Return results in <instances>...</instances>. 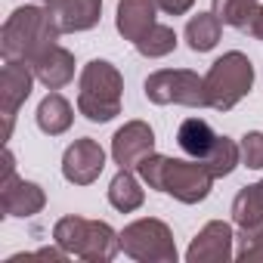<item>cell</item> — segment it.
Segmentation results:
<instances>
[{
	"mask_svg": "<svg viewBox=\"0 0 263 263\" xmlns=\"http://www.w3.org/2000/svg\"><path fill=\"white\" fill-rule=\"evenodd\" d=\"M34 68L28 62L19 59H7L4 71H0V115H4V140L13 137V124H16V111L19 105H25V99L31 96L34 87Z\"/></svg>",
	"mask_w": 263,
	"mask_h": 263,
	"instance_id": "cell-7",
	"label": "cell"
},
{
	"mask_svg": "<svg viewBox=\"0 0 263 263\" xmlns=\"http://www.w3.org/2000/svg\"><path fill=\"white\" fill-rule=\"evenodd\" d=\"M204 87H208V108L214 111H232L254 87V65L241 50H229L223 53L211 71L204 74Z\"/></svg>",
	"mask_w": 263,
	"mask_h": 263,
	"instance_id": "cell-3",
	"label": "cell"
},
{
	"mask_svg": "<svg viewBox=\"0 0 263 263\" xmlns=\"http://www.w3.org/2000/svg\"><path fill=\"white\" fill-rule=\"evenodd\" d=\"M44 204H47V192L37 183L22 180L19 174L0 180V208L7 217H34L44 211Z\"/></svg>",
	"mask_w": 263,
	"mask_h": 263,
	"instance_id": "cell-11",
	"label": "cell"
},
{
	"mask_svg": "<svg viewBox=\"0 0 263 263\" xmlns=\"http://www.w3.org/2000/svg\"><path fill=\"white\" fill-rule=\"evenodd\" d=\"M118 251H121V232H115L105 220H90V229L78 257L90 263H108L118 257Z\"/></svg>",
	"mask_w": 263,
	"mask_h": 263,
	"instance_id": "cell-15",
	"label": "cell"
},
{
	"mask_svg": "<svg viewBox=\"0 0 263 263\" xmlns=\"http://www.w3.org/2000/svg\"><path fill=\"white\" fill-rule=\"evenodd\" d=\"M143 201H146V189L140 186V180L134 177V171L118 167V174L108 183V204L115 211H121V214H134V211L143 208Z\"/></svg>",
	"mask_w": 263,
	"mask_h": 263,
	"instance_id": "cell-17",
	"label": "cell"
},
{
	"mask_svg": "<svg viewBox=\"0 0 263 263\" xmlns=\"http://www.w3.org/2000/svg\"><path fill=\"white\" fill-rule=\"evenodd\" d=\"M155 4H158V10L167 13V16H183V13H189V10L195 7V0H155Z\"/></svg>",
	"mask_w": 263,
	"mask_h": 263,
	"instance_id": "cell-28",
	"label": "cell"
},
{
	"mask_svg": "<svg viewBox=\"0 0 263 263\" xmlns=\"http://www.w3.org/2000/svg\"><path fill=\"white\" fill-rule=\"evenodd\" d=\"M211 189H214V177L198 158H192V161L167 158L164 177H161V192L174 195L183 204H198L211 195Z\"/></svg>",
	"mask_w": 263,
	"mask_h": 263,
	"instance_id": "cell-6",
	"label": "cell"
},
{
	"mask_svg": "<svg viewBox=\"0 0 263 263\" xmlns=\"http://www.w3.org/2000/svg\"><path fill=\"white\" fill-rule=\"evenodd\" d=\"M177 31L171 28V25H152L134 47L140 50V56H146V59H161V56H167V53H174L177 50Z\"/></svg>",
	"mask_w": 263,
	"mask_h": 263,
	"instance_id": "cell-22",
	"label": "cell"
},
{
	"mask_svg": "<svg viewBox=\"0 0 263 263\" xmlns=\"http://www.w3.org/2000/svg\"><path fill=\"white\" fill-rule=\"evenodd\" d=\"M62 28V34H81L99 25L102 0H50L47 4Z\"/></svg>",
	"mask_w": 263,
	"mask_h": 263,
	"instance_id": "cell-12",
	"label": "cell"
},
{
	"mask_svg": "<svg viewBox=\"0 0 263 263\" xmlns=\"http://www.w3.org/2000/svg\"><path fill=\"white\" fill-rule=\"evenodd\" d=\"M34 78L47 87V90H62L65 84H71V78H74V56L65 50V47H53V50H47L34 65Z\"/></svg>",
	"mask_w": 263,
	"mask_h": 263,
	"instance_id": "cell-14",
	"label": "cell"
},
{
	"mask_svg": "<svg viewBox=\"0 0 263 263\" xmlns=\"http://www.w3.org/2000/svg\"><path fill=\"white\" fill-rule=\"evenodd\" d=\"M102 171H105V149L90 137L74 140L62 155V177L71 186H90L102 177Z\"/></svg>",
	"mask_w": 263,
	"mask_h": 263,
	"instance_id": "cell-9",
	"label": "cell"
},
{
	"mask_svg": "<svg viewBox=\"0 0 263 263\" xmlns=\"http://www.w3.org/2000/svg\"><path fill=\"white\" fill-rule=\"evenodd\" d=\"M164 164H167V155H158V152H152L149 158H143V161H140L137 174H140V180H143V183H146L149 189L161 192V177H164Z\"/></svg>",
	"mask_w": 263,
	"mask_h": 263,
	"instance_id": "cell-27",
	"label": "cell"
},
{
	"mask_svg": "<svg viewBox=\"0 0 263 263\" xmlns=\"http://www.w3.org/2000/svg\"><path fill=\"white\" fill-rule=\"evenodd\" d=\"M260 0H211V13L229 28H248Z\"/></svg>",
	"mask_w": 263,
	"mask_h": 263,
	"instance_id": "cell-24",
	"label": "cell"
},
{
	"mask_svg": "<svg viewBox=\"0 0 263 263\" xmlns=\"http://www.w3.org/2000/svg\"><path fill=\"white\" fill-rule=\"evenodd\" d=\"M87 229H90V220L87 217H78V214H68V217H62V220H56V226H53V241L59 245V248H65L68 254H81V245H84V238H87Z\"/></svg>",
	"mask_w": 263,
	"mask_h": 263,
	"instance_id": "cell-23",
	"label": "cell"
},
{
	"mask_svg": "<svg viewBox=\"0 0 263 263\" xmlns=\"http://www.w3.org/2000/svg\"><path fill=\"white\" fill-rule=\"evenodd\" d=\"M201 164L211 171V177H214V180L229 177V174L241 164V149H238V143H235V140H229V137H217V140H214V146H211V152L201 158Z\"/></svg>",
	"mask_w": 263,
	"mask_h": 263,
	"instance_id": "cell-20",
	"label": "cell"
},
{
	"mask_svg": "<svg viewBox=\"0 0 263 263\" xmlns=\"http://www.w3.org/2000/svg\"><path fill=\"white\" fill-rule=\"evenodd\" d=\"M235 257H238V260H245V263L263 260V226H254V229H241Z\"/></svg>",
	"mask_w": 263,
	"mask_h": 263,
	"instance_id": "cell-26",
	"label": "cell"
},
{
	"mask_svg": "<svg viewBox=\"0 0 263 263\" xmlns=\"http://www.w3.org/2000/svg\"><path fill=\"white\" fill-rule=\"evenodd\" d=\"M44 4H50V0H44Z\"/></svg>",
	"mask_w": 263,
	"mask_h": 263,
	"instance_id": "cell-31",
	"label": "cell"
},
{
	"mask_svg": "<svg viewBox=\"0 0 263 263\" xmlns=\"http://www.w3.org/2000/svg\"><path fill=\"white\" fill-rule=\"evenodd\" d=\"M238 149H241V164L248 171H263V134L260 130H248Z\"/></svg>",
	"mask_w": 263,
	"mask_h": 263,
	"instance_id": "cell-25",
	"label": "cell"
},
{
	"mask_svg": "<svg viewBox=\"0 0 263 263\" xmlns=\"http://www.w3.org/2000/svg\"><path fill=\"white\" fill-rule=\"evenodd\" d=\"M248 31L263 44V7H257V13L251 16V25H248Z\"/></svg>",
	"mask_w": 263,
	"mask_h": 263,
	"instance_id": "cell-29",
	"label": "cell"
},
{
	"mask_svg": "<svg viewBox=\"0 0 263 263\" xmlns=\"http://www.w3.org/2000/svg\"><path fill=\"white\" fill-rule=\"evenodd\" d=\"M81 93H78V111L93 121V124H105L115 115H121V96H124V78L121 71L105 62V59H93L84 65L81 81H78Z\"/></svg>",
	"mask_w": 263,
	"mask_h": 263,
	"instance_id": "cell-2",
	"label": "cell"
},
{
	"mask_svg": "<svg viewBox=\"0 0 263 263\" xmlns=\"http://www.w3.org/2000/svg\"><path fill=\"white\" fill-rule=\"evenodd\" d=\"M37 127L44 130L47 137H62L65 130L71 127V121H74V108H71V102L62 96V93H47L44 99H41V105H37Z\"/></svg>",
	"mask_w": 263,
	"mask_h": 263,
	"instance_id": "cell-16",
	"label": "cell"
},
{
	"mask_svg": "<svg viewBox=\"0 0 263 263\" xmlns=\"http://www.w3.org/2000/svg\"><path fill=\"white\" fill-rule=\"evenodd\" d=\"M235 235H232V226L223 223V220H211L198 229V235L192 238L189 251H186V260L189 263H226L235 257V248H232Z\"/></svg>",
	"mask_w": 263,
	"mask_h": 263,
	"instance_id": "cell-10",
	"label": "cell"
},
{
	"mask_svg": "<svg viewBox=\"0 0 263 263\" xmlns=\"http://www.w3.org/2000/svg\"><path fill=\"white\" fill-rule=\"evenodd\" d=\"M146 99L155 105H186V108H204L208 105V87L204 78H198L189 68H161L152 71L143 84Z\"/></svg>",
	"mask_w": 263,
	"mask_h": 263,
	"instance_id": "cell-5",
	"label": "cell"
},
{
	"mask_svg": "<svg viewBox=\"0 0 263 263\" xmlns=\"http://www.w3.org/2000/svg\"><path fill=\"white\" fill-rule=\"evenodd\" d=\"M214 140H217V134L211 130V124L201 121V118H186V121L180 124V130H177V143H180V149H183L189 158H198V161L211 152Z\"/></svg>",
	"mask_w": 263,
	"mask_h": 263,
	"instance_id": "cell-19",
	"label": "cell"
},
{
	"mask_svg": "<svg viewBox=\"0 0 263 263\" xmlns=\"http://www.w3.org/2000/svg\"><path fill=\"white\" fill-rule=\"evenodd\" d=\"M257 189H260V195H263V180H260V183H257Z\"/></svg>",
	"mask_w": 263,
	"mask_h": 263,
	"instance_id": "cell-30",
	"label": "cell"
},
{
	"mask_svg": "<svg viewBox=\"0 0 263 263\" xmlns=\"http://www.w3.org/2000/svg\"><path fill=\"white\" fill-rule=\"evenodd\" d=\"M155 152V130L146 121H127L111 137V161L124 171H137L143 158Z\"/></svg>",
	"mask_w": 263,
	"mask_h": 263,
	"instance_id": "cell-8",
	"label": "cell"
},
{
	"mask_svg": "<svg viewBox=\"0 0 263 263\" xmlns=\"http://www.w3.org/2000/svg\"><path fill=\"white\" fill-rule=\"evenodd\" d=\"M62 28L50 7H19L0 28V50L4 59H19L34 65L47 50L56 47Z\"/></svg>",
	"mask_w": 263,
	"mask_h": 263,
	"instance_id": "cell-1",
	"label": "cell"
},
{
	"mask_svg": "<svg viewBox=\"0 0 263 263\" xmlns=\"http://www.w3.org/2000/svg\"><path fill=\"white\" fill-rule=\"evenodd\" d=\"M158 16V4L155 0H118V13H115V28L124 41L137 44Z\"/></svg>",
	"mask_w": 263,
	"mask_h": 263,
	"instance_id": "cell-13",
	"label": "cell"
},
{
	"mask_svg": "<svg viewBox=\"0 0 263 263\" xmlns=\"http://www.w3.org/2000/svg\"><path fill=\"white\" fill-rule=\"evenodd\" d=\"M232 223H235L238 229L263 226V195H260L257 183L245 186V189L232 198Z\"/></svg>",
	"mask_w": 263,
	"mask_h": 263,
	"instance_id": "cell-21",
	"label": "cell"
},
{
	"mask_svg": "<svg viewBox=\"0 0 263 263\" xmlns=\"http://www.w3.org/2000/svg\"><path fill=\"white\" fill-rule=\"evenodd\" d=\"M220 34H223V22L214 13H195L186 22V31H183L192 53H211L220 44Z\"/></svg>",
	"mask_w": 263,
	"mask_h": 263,
	"instance_id": "cell-18",
	"label": "cell"
},
{
	"mask_svg": "<svg viewBox=\"0 0 263 263\" xmlns=\"http://www.w3.org/2000/svg\"><path fill=\"white\" fill-rule=\"evenodd\" d=\"M121 251L140 263H177L174 232L164 220L143 217L121 229Z\"/></svg>",
	"mask_w": 263,
	"mask_h": 263,
	"instance_id": "cell-4",
	"label": "cell"
}]
</instances>
